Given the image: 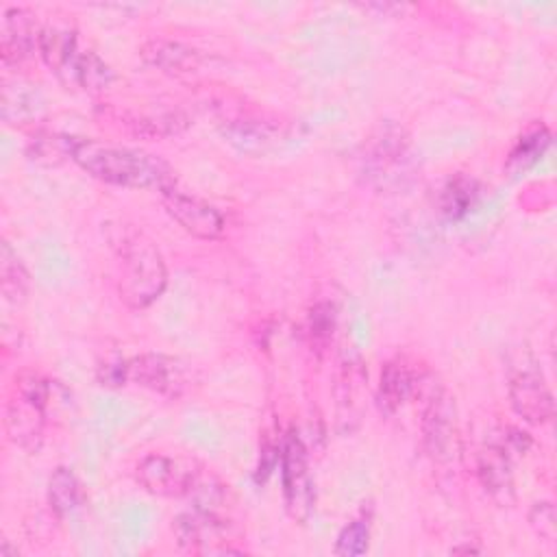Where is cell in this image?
<instances>
[{
  "instance_id": "6da1fadb",
  "label": "cell",
  "mask_w": 557,
  "mask_h": 557,
  "mask_svg": "<svg viewBox=\"0 0 557 557\" xmlns=\"http://www.w3.org/2000/svg\"><path fill=\"white\" fill-rule=\"evenodd\" d=\"M72 161L89 176L109 185L157 189L161 194L176 187V174L170 163L152 152L128 146L76 137Z\"/></svg>"
},
{
  "instance_id": "7a4b0ae2",
  "label": "cell",
  "mask_w": 557,
  "mask_h": 557,
  "mask_svg": "<svg viewBox=\"0 0 557 557\" xmlns=\"http://www.w3.org/2000/svg\"><path fill=\"white\" fill-rule=\"evenodd\" d=\"M117 257V294L131 309L152 305L168 285V268L157 244L139 228L122 226L111 239Z\"/></svg>"
},
{
  "instance_id": "3957f363",
  "label": "cell",
  "mask_w": 557,
  "mask_h": 557,
  "mask_svg": "<svg viewBox=\"0 0 557 557\" xmlns=\"http://www.w3.org/2000/svg\"><path fill=\"white\" fill-rule=\"evenodd\" d=\"M50 400V379L41 376L39 372H22L15 379V392L7 403L4 429L17 448L26 453H37L41 448Z\"/></svg>"
},
{
  "instance_id": "277c9868",
  "label": "cell",
  "mask_w": 557,
  "mask_h": 557,
  "mask_svg": "<svg viewBox=\"0 0 557 557\" xmlns=\"http://www.w3.org/2000/svg\"><path fill=\"white\" fill-rule=\"evenodd\" d=\"M126 381L163 398L178 400L198 387L200 372L194 363L181 357L165 352H141L126 359Z\"/></svg>"
},
{
  "instance_id": "5b68a950",
  "label": "cell",
  "mask_w": 557,
  "mask_h": 557,
  "mask_svg": "<svg viewBox=\"0 0 557 557\" xmlns=\"http://www.w3.org/2000/svg\"><path fill=\"white\" fill-rule=\"evenodd\" d=\"M176 542L198 555H239L244 553L239 533L222 511L194 507L174 518Z\"/></svg>"
},
{
  "instance_id": "8992f818",
  "label": "cell",
  "mask_w": 557,
  "mask_h": 557,
  "mask_svg": "<svg viewBox=\"0 0 557 557\" xmlns=\"http://www.w3.org/2000/svg\"><path fill=\"white\" fill-rule=\"evenodd\" d=\"M422 444L435 463L448 466L459 457L461 440L455 403L444 389H433L422 409Z\"/></svg>"
},
{
  "instance_id": "52a82bcc",
  "label": "cell",
  "mask_w": 557,
  "mask_h": 557,
  "mask_svg": "<svg viewBox=\"0 0 557 557\" xmlns=\"http://www.w3.org/2000/svg\"><path fill=\"white\" fill-rule=\"evenodd\" d=\"M281 479L289 516L298 522L309 520L315 507V485L309 470L307 448L294 431L285 435L281 446Z\"/></svg>"
},
{
  "instance_id": "ba28073f",
  "label": "cell",
  "mask_w": 557,
  "mask_h": 557,
  "mask_svg": "<svg viewBox=\"0 0 557 557\" xmlns=\"http://www.w3.org/2000/svg\"><path fill=\"white\" fill-rule=\"evenodd\" d=\"M205 468L187 457H172L163 453L146 455L137 468V483L154 496H189Z\"/></svg>"
},
{
  "instance_id": "9c48e42d",
  "label": "cell",
  "mask_w": 557,
  "mask_h": 557,
  "mask_svg": "<svg viewBox=\"0 0 557 557\" xmlns=\"http://www.w3.org/2000/svg\"><path fill=\"white\" fill-rule=\"evenodd\" d=\"M409 150V135L407 131L392 122L385 120L381 122L370 137L363 144V172L379 183H387L396 178L398 168H403Z\"/></svg>"
},
{
  "instance_id": "30bf717a",
  "label": "cell",
  "mask_w": 557,
  "mask_h": 557,
  "mask_svg": "<svg viewBox=\"0 0 557 557\" xmlns=\"http://www.w3.org/2000/svg\"><path fill=\"white\" fill-rule=\"evenodd\" d=\"M168 215L189 235L198 239H218L224 233L222 213L207 200L185 194L176 187L161 194Z\"/></svg>"
},
{
  "instance_id": "8fae6325",
  "label": "cell",
  "mask_w": 557,
  "mask_h": 557,
  "mask_svg": "<svg viewBox=\"0 0 557 557\" xmlns=\"http://www.w3.org/2000/svg\"><path fill=\"white\" fill-rule=\"evenodd\" d=\"M509 400L513 411L531 424H546L555 413L553 394L542 372L533 366H522L511 374Z\"/></svg>"
},
{
  "instance_id": "7c38bea8",
  "label": "cell",
  "mask_w": 557,
  "mask_h": 557,
  "mask_svg": "<svg viewBox=\"0 0 557 557\" xmlns=\"http://www.w3.org/2000/svg\"><path fill=\"white\" fill-rule=\"evenodd\" d=\"M39 30L41 26L37 24L33 11L24 7H9L2 13V24H0V54L2 63H22L26 61L39 46Z\"/></svg>"
},
{
  "instance_id": "4fadbf2b",
  "label": "cell",
  "mask_w": 557,
  "mask_h": 557,
  "mask_svg": "<svg viewBox=\"0 0 557 557\" xmlns=\"http://www.w3.org/2000/svg\"><path fill=\"white\" fill-rule=\"evenodd\" d=\"M476 476L496 505L509 507L513 503V472L507 446H483L476 455Z\"/></svg>"
},
{
  "instance_id": "5bb4252c",
  "label": "cell",
  "mask_w": 557,
  "mask_h": 557,
  "mask_svg": "<svg viewBox=\"0 0 557 557\" xmlns=\"http://www.w3.org/2000/svg\"><path fill=\"white\" fill-rule=\"evenodd\" d=\"M420 381L422 379L418 370L405 357H394L385 361L376 387V405L381 413L392 416L394 411H398L413 396Z\"/></svg>"
},
{
  "instance_id": "9a60e30c",
  "label": "cell",
  "mask_w": 557,
  "mask_h": 557,
  "mask_svg": "<svg viewBox=\"0 0 557 557\" xmlns=\"http://www.w3.org/2000/svg\"><path fill=\"white\" fill-rule=\"evenodd\" d=\"M37 52L41 54L44 63L65 83H72L74 67L78 61V41L76 30L65 24H46L39 30V46Z\"/></svg>"
},
{
  "instance_id": "2e32d148",
  "label": "cell",
  "mask_w": 557,
  "mask_h": 557,
  "mask_svg": "<svg viewBox=\"0 0 557 557\" xmlns=\"http://www.w3.org/2000/svg\"><path fill=\"white\" fill-rule=\"evenodd\" d=\"M141 57L148 65H152L165 74H174V76L191 74L202 63L200 50H196L183 41L163 39V37L146 41L141 46Z\"/></svg>"
},
{
  "instance_id": "e0dca14e",
  "label": "cell",
  "mask_w": 557,
  "mask_h": 557,
  "mask_svg": "<svg viewBox=\"0 0 557 557\" xmlns=\"http://www.w3.org/2000/svg\"><path fill=\"white\" fill-rule=\"evenodd\" d=\"M44 109V98L39 89L24 81H4L0 113L7 124H26L35 120Z\"/></svg>"
},
{
  "instance_id": "ac0fdd59",
  "label": "cell",
  "mask_w": 557,
  "mask_h": 557,
  "mask_svg": "<svg viewBox=\"0 0 557 557\" xmlns=\"http://www.w3.org/2000/svg\"><path fill=\"white\" fill-rule=\"evenodd\" d=\"M479 196H481V185L476 178L466 174H453L442 185L437 205L446 218L459 220L479 202Z\"/></svg>"
},
{
  "instance_id": "d6986e66",
  "label": "cell",
  "mask_w": 557,
  "mask_h": 557,
  "mask_svg": "<svg viewBox=\"0 0 557 557\" xmlns=\"http://www.w3.org/2000/svg\"><path fill=\"white\" fill-rule=\"evenodd\" d=\"M0 292L11 305H22L30 292V274L9 242L0 246Z\"/></svg>"
},
{
  "instance_id": "ffe728a7",
  "label": "cell",
  "mask_w": 557,
  "mask_h": 557,
  "mask_svg": "<svg viewBox=\"0 0 557 557\" xmlns=\"http://www.w3.org/2000/svg\"><path fill=\"white\" fill-rule=\"evenodd\" d=\"M83 485L72 468L59 466L48 479V503L50 509L59 516H72L83 505Z\"/></svg>"
},
{
  "instance_id": "44dd1931",
  "label": "cell",
  "mask_w": 557,
  "mask_h": 557,
  "mask_svg": "<svg viewBox=\"0 0 557 557\" xmlns=\"http://www.w3.org/2000/svg\"><path fill=\"white\" fill-rule=\"evenodd\" d=\"M113 78H115L113 70L94 50H81L76 67H74L72 85H78L85 91L98 94V91L109 89Z\"/></svg>"
},
{
  "instance_id": "7402d4cb",
  "label": "cell",
  "mask_w": 557,
  "mask_h": 557,
  "mask_svg": "<svg viewBox=\"0 0 557 557\" xmlns=\"http://www.w3.org/2000/svg\"><path fill=\"white\" fill-rule=\"evenodd\" d=\"M548 146H550V131L546 126H537V128L524 133L509 152L507 170L513 174L529 170L546 152Z\"/></svg>"
},
{
  "instance_id": "603a6c76",
  "label": "cell",
  "mask_w": 557,
  "mask_h": 557,
  "mask_svg": "<svg viewBox=\"0 0 557 557\" xmlns=\"http://www.w3.org/2000/svg\"><path fill=\"white\" fill-rule=\"evenodd\" d=\"M224 135L228 137V141L237 144L242 150H263L276 141L278 131L272 128L268 122L237 120L228 124Z\"/></svg>"
},
{
  "instance_id": "cb8c5ba5",
  "label": "cell",
  "mask_w": 557,
  "mask_h": 557,
  "mask_svg": "<svg viewBox=\"0 0 557 557\" xmlns=\"http://www.w3.org/2000/svg\"><path fill=\"white\" fill-rule=\"evenodd\" d=\"M76 137L72 135H57V133H39L33 137L28 146V154L33 161L44 165H57L63 159H72Z\"/></svg>"
},
{
  "instance_id": "d4e9b609",
  "label": "cell",
  "mask_w": 557,
  "mask_h": 557,
  "mask_svg": "<svg viewBox=\"0 0 557 557\" xmlns=\"http://www.w3.org/2000/svg\"><path fill=\"white\" fill-rule=\"evenodd\" d=\"M337 324V309L329 300H320L309 309L307 315V337L313 350H324L326 344L333 339Z\"/></svg>"
},
{
  "instance_id": "484cf974",
  "label": "cell",
  "mask_w": 557,
  "mask_h": 557,
  "mask_svg": "<svg viewBox=\"0 0 557 557\" xmlns=\"http://www.w3.org/2000/svg\"><path fill=\"white\" fill-rule=\"evenodd\" d=\"M361 363L357 359H350L342 363V376H339V387L344 394H339V422H350L357 420V389L359 383H363V372L359 368Z\"/></svg>"
},
{
  "instance_id": "4316f807",
  "label": "cell",
  "mask_w": 557,
  "mask_h": 557,
  "mask_svg": "<svg viewBox=\"0 0 557 557\" xmlns=\"http://www.w3.org/2000/svg\"><path fill=\"white\" fill-rule=\"evenodd\" d=\"M368 542H370L368 520L355 518L339 531L333 550H335V555H342V557H357L368 550Z\"/></svg>"
},
{
  "instance_id": "83f0119b",
  "label": "cell",
  "mask_w": 557,
  "mask_h": 557,
  "mask_svg": "<svg viewBox=\"0 0 557 557\" xmlns=\"http://www.w3.org/2000/svg\"><path fill=\"white\" fill-rule=\"evenodd\" d=\"M529 522L540 537L544 540L555 537V507L550 503H535L529 513Z\"/></svg>"
},
{
  "instance_id": "f1b7e54d",
  "label": "cell",
  "mask_w": 557,
  "mask_h": 557,
  "mask_svg": "<svg viewBox=\"0 0 557 557\" xmlns=\"http://www.w3.org/2000/svg\"><path fill=\"white\" fill-rule=\"evenodd\" d=\"M98 381H100V385H107V387L124 385L126 383V359L104 361L98 368Z\"/></svg>"
}]
</instances>
